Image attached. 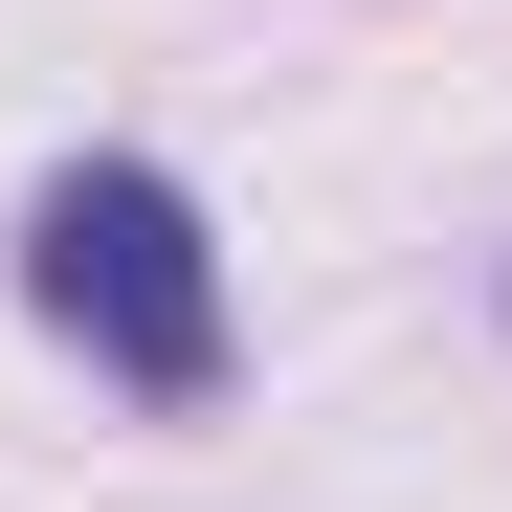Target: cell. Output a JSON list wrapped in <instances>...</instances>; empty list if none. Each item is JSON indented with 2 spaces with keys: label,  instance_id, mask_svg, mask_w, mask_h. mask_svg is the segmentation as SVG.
<instances>
[{
  "label": "cell",
  "instance_id": "cell-1",
  "mask_svg": "<svg viewBox=\"0 0 512 512\" xmlns=\"http://www.w3.org/2000/svg\"><path fill=\"white\" fill-rule=\"evenodd\" d=\"M23 290H45V334L90 379L223 401V245H201V201L156 179V156H67V179L23 201Z\"/></svg>",
  "mask_w": 512,
  "mask_h": 512
}]
</instances>
